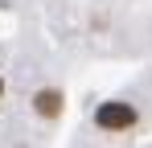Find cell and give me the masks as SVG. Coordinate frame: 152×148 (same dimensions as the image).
Wrapping results in <instances>:
<instances>
[{
    "mask_svg": "<svg viewBox=\"0 0 152 148\" xmlns=\"http://www.w3.org/2000/svg\"><path fill=\"white\" fill-rule=\"evenodd\" d=\"M95 123L107 127V132H127L136 123V107H127V103H103L95 111Z\"/></svg>",
    "mask_w": 152,
    "mask_h": 148,
    "instance_id": "1",
    "label": "cell"
},
{
    "mask_svg": "<svg viewBox=\"0 0 152 148\" xmlns=\"http://www.w3.org/2000/svg\"><path fill=\"white\" fill-rule=\"evenodd\" d=\"M33 107H37L41 119H58V115H62V91H37Z\"/></svg>",
    "mask_w": 152,
    "mask_h": 148,
    "instance_id": "2",
    "label": "cell"
},
{
    "mask_svg": "<svg viewBox=\"0 0 152 148\" xmlns=\"http://www.w3.org/2000/svg\"><path fill=\"white\" fill-rule=\"evenodd\" d=\"M0 95H4V82H0Z\"/></svg>",
    "mask_w": 152,
    "mask_h": 148,
    "instance_id": "3",
    "label": "cell"
}]
</instances>
